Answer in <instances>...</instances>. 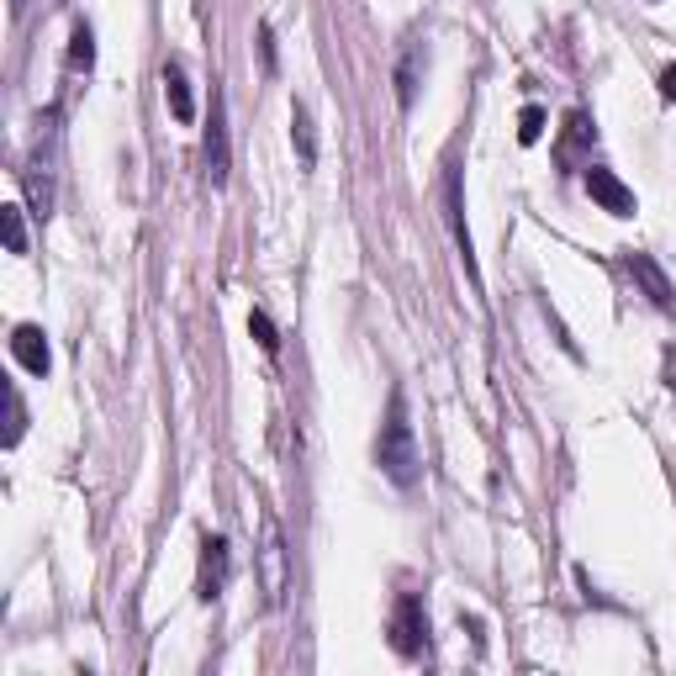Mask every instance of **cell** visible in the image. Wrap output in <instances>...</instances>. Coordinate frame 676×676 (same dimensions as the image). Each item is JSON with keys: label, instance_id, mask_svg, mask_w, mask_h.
Instances as JSON below:
<instances>
[{"label": "cell", "instance_id": "obj_19", "mask_svg": "<svg viewBox=\"0 0 676 676\" xmlns=\"http://www.w3.org/2000/svg\"><path fill=\"white\" fill-rule=\"evenodd\" d=\"M22 428H27V408H22V397L11 391V434H5V444L22 439Z\"/></svg>", "mask_w": 676, "mask_h": 676}, {"label": "cell", "instance_id": "obj_12", "mask_svg": "<svg viewBox=\"0 0 676 676\" xmlns=\"http://www.w3.org/2000/svg\"><path fill=\"white\" fill-rule=\"evenodd\" d=\"M164 95H170L175 122H196V101H191V80H185V64L180 59L164 64Z\"/></svg>", "mask_w": 676, "mask_h": 676}, {"label": "cell", "instance_id": "obj_1", "mask_svg": "<svg viewBox=\"0 0 676 676\" xmlns=\"http://www.w3.org/2000/svg\"><path fill=\"white\" fill-rule=\"evenodd\" d=\"M376 466L397 486H417V476H423V455H417V439H412L402 391H391V402H386V423H381V434H376Z\"/></svg>", "mask_w": 676, "mask_h": 676}, {"label": "cell", "instance_id": "obj_22", "mask_svg": "<svg viewBox=\"0 0 676 676\" xmlns=\"http://www.w3.org/2000/svg\"><path fill=\"white\" fill-rule=\"evenodd\" d=\"M22 5H27V0H16V11H22Z\"/></svg>", "mask_w": 676, "mask_h": 676}, {"label": "cell", "instance_id": "obj_7", "mask_svg": "<svg viewBox=\"0 0 676 676\" xmlns=\"http://www.w3.org/2000/svg\"><path fill=\"white\" fill-rule=\"evenodd\" d=\"M202 159H206V180L211 185H228V106L222 95L211 90V122H206V138H202Z\"/></svg>", "mask_w": 676, "mask_h": 676}, {"label": "cell", "instance_id": "obj_11", "mask_svg": "<svg viewBox=\"0 0 676 676\" xmlns=\"http://www.w3.org/2000/svg\"><path fill=\"white\" fill-rule=\"evenodd\" d=\"M444 206H449V222H455V243H460V260H466V270H471L476 280V249H471V228H466V202H460V170H449V180H444Z\"/></svg>", "mask_w": 676, "mask_h": 676}, {"label": "cell", "instance_id": "obj_3", "mask_svg": "<svg viewBox=\"0 0 676 676\" xmlns=\"http://www.w3.org/2000/svg\"><path fill=\"white\" fill-rule=\"evenodd\" d=\"M260 587H265L270 608H280L291 592V550H286V534L275 524V513H260Z\"/></svg>", "mask_w": 676, "mask_h": 676}, {"label": "cell", "instance_id": "obj_15", "mask_svg": "<svg viewBox=\"0 0 676 676\" xmlns=\"http://www.w3.org/2000/svg\"><path fill=\"white\" fill-rule=\"evenodd\" d=\"M597 138V127H592L587 112H571V122H565V144H560V153L571 159V153H582V148Z\"/></svg>", "mask_w": 676, "mask_h": 676}, {"label": "cell", "instance_id": "obj_5", "mask_svg": "<svg viewBox=\"0 0 676 676\" xmlns=\"http://www.w3.org/2000/svg\"><path fill=\"white\" fill-rule=\"evenodd\" d=\"M233 582V550L222 534H202V560H196V597L202 603H217Z\"/></svg>", "mask_w": 676, "mask_h": 676}, {"label": "cell", "instance_id": "obj_4", "mask_svg": "<svg viewBox=\"0 0 676 676\" xmlns=\"http://www.w3.org/2000/svg\"><path fill=\"white\" fill-rule=\"evenodd\" d=\"M391 650H397L402 661L428 655V608H423L417 592H402L397 608H391Z\"/></svg>", "mask_w": 676, "mask_h": 676}, {"label": "cell", "instance_id": "obj_18", "mask_svg": "<svg viewBox=\"0 0 676 676\" xmlns=\"http://www.w3.org/2000/svg\"><path fill=\"white\" fill-rule=\"evenodd\" d=\"M539 138H545V112H539V106H524V117H518V144L534 148Z\"/></svg>", "mask_w": 676, "mask_h": 676}, {"label": "cell", "instance_id": "obj_13", "mask_svg": "<svg viewBox=\"0 0 676 676\" xmlns=\"http://www.w3.org/2000/svg\"><path fill=\"white\" fill-rule=\"evenodd\" d=\"M291 144H296L301 170H312V164H318V133H312V112H307L301 101L291 106Z\"/></svg>", "mask_w": 676, "mask_h": 676}, {"label": "cell", "instance_id": "obj_10", "mask_svg": "<svg viewBox=\"0 0 676 676\" xmlns=\"http://www.w3.org/2000/svg\"><path fill=\"white\" fill-rule=\"evenodd\" d=\"M423 69H428V48H423V43H408V48H402V59H397V101H402V112L417 101Z\"/></svg>", "mask_w": 676, "mask_h": 676}, {"label": "cell", "instance_id": "obj_16", "mask_svg": "<svg viewBox=\"0 0 676 676\" xmlns=\"http://www.w3.org/2000/svg\"><path fill=\"white\" fill-rule=\"evenodd\" d=\"M0 228H5V249H11V254H27V222H22V206H0Z\"/></svg>", "mask_w": 676, "mask_h": 676}, {"label": "cell", "instance_id": "obj_9", "mask_svg": "<svg viewBox=\"0 0 676 676\" xmlns=\"http://www.w3.org/2000/svg\"><path fill=\"white\" fill-rule=\"evenodd\" d=\"M11 354L22 359V370H32V376H48V365H54L48 333H43L37 323H22L16 333H11Z\"/></svg>", "mask_w": 676, "mask_h": 676}, {"label": "cell", "instance_id": "obj_17", "mask_svg": "<svg viewBox=\"0 0 676 676\" xmlns=\"http://www.w3.org/2000/svg\"><path fill=\"white\" fill-rule=\"evenodd\" d=\"M249 333H254V344L265 354H280V333H275V323H270L265 312H249Z\"/></svg>", "mask_w": 676, "mask_h": 676}, {"label": "cell", "instance_id": "obj_2", "mask_svg": "<svg viewBox=\"0 0 676 676\" xmlns=\"http://www.w3.org/2000/svg\"><path fill=\"white\" fill-rule=\"evenodd\" d=\"M54 112L37 122V144H32V159L27 170H22V180H27V196L32 206H37V217H48L54 211V164H59V127H54Z\"/></svg>", "mask_w": 676, "mask_h": 676}, {"label": "cell", "instance_id": "obj_6", "mask_svg": "<svg viewBox=\"0 0 676 676\" xmlns=\"http://www.w3.org/2000/svg\"><path fill=\"white\" fill-rule=\"evenodd\" d=\"M582 185H587V196L603 206L608 217H634V206H640L634 202V191H629L608 164H587V170H582Z\"/></svg>", "mask_w": 676, "mask_h": 676}, {"label": "cell", "instance_id": "obj_21", "mask_svg": "<svg viewBox=\"0 0 676 676\" xmlns=\"http://www.w3.org/2000/svg\"><path fill=\"white\" fill-rule=\"evenodd\" d=\"M666 386H672V391H676V344H672V350H666Z\"/></svg>", "mask_w": 676, "mask_h": 676}, {"label": "cell", "instance_id": "obj_23", "mask_svg": "<svg viewBox=\"0 0 676 676\" xmlns=\"http://www.w3.org/2000/svg\"><path fill=\"white\" fill-rule=\"evenodd\" d=\"M54 5H64V0H54Z\"/></svg>", "mask_w": 676, "mask_h": 676}, {"label": "cell", "instance_id": "obj_8", "mask_svg": "<svg viewBox=\"0 0 676 676\" xmlns=\"http://www.w3.org/2000/svg\"><path fill=\"white\" fill-rule=\"evenodd\" d=\"M629 275H634V286L650 296V307H655V312H676L672 280H666V270L655 265L650 254H629Z\"/></svg>", "mask_w": 676, "mask_h": 676}, {"label": "cell", "instance_id": "obj_20", "mask_svg": "<svg viewBox=\"0 0 676 676\" xmlns=\"http://www.w3.org/2000/svg\"><path fill=\"white\" fill-rule=\"evenodd\" d=\"M661 101H676V64L661 69Z\"/></svg>", "mask_w": 676, "mask_h": 676}, {"label": "cell", "instance_id": "obj_14", "mask_svg": "<svg viewBox=\"0 0 676 676\" xmlns=\"http://www.w3.org/2000/svg\"><path fill=\"white\" fill-rule=\"evenodd\" d=\"M90 64H95V32H90V22H75V32H69V69L90 75Z\"/></svg>", "mask_w": 676, "mask_h": 676}]
</instances>
